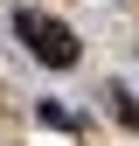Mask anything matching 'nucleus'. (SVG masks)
Returning <instances> with one entry per match:
<instances>
[{
    "instance_id": "1",
    "label": "nucleus",
    "mask_w": 139,
    "mask_h": 146,
    "mask_svg": "<svg viewBox=\"0 0 139 146\" xmlns=\"http://www.w3.org/2000/svg\"><path fill=\"white\" fill-rule=\"evenodd\" d=\"M14 35H21V49L35 63H49V70H70V63H77V35H70L56 14H42V7H21V14H14Z\"/></svg>"
},
{
    "instance_id": "2",
    "label": "nucleus",
    "mask_w": 139,
    "mask_h": 146,
    "mask_svg": "<svg viewBox=\"0 0 139 146\" xmlns=\"http://www.w3.org/2000/svg\"><path fill=\"white\" fill-rule=\"evenodd\" d=\"M111 104H118V125H132V132H139V104L125 98V90H111Z\"/></svg>"
}]
</instances>
